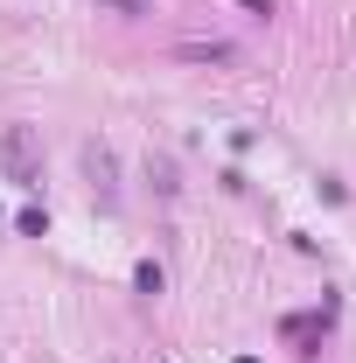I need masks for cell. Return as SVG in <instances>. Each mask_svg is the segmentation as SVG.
<instances>
[{"mask_svg":"<svg viewBox=\"0 0 356 363\" xmlns=\"http://www.w3.org/2000/svg\"><path fill=\"white\" fill-rule=\"evenodd\" d=\"M238 7H245V14H259V21L272 14V0H238Z\"/></svg>","mask_w":356,"mask_h":363,"instance_id":"cell-5","label":"cell"},{"mask_svg":"<svg viewBox=\"0 0 356 363\" xmlns=\"http://www.w3.org/2000/svg\"><path fill=\"white\" fill-rule=\"evenodd\" d=\"M175 56H182V63H230L238 49H230V43H182Z\"/></svg>","mask_w":356,"mask_h":363,"instance_id":"cell-2","label":"cell"},{"mask_svg":"<svg viewBox=\"0 0 356 363\" xmlns=\"http://www.w3.org/2000/svg\"><path fill=\"white\" fill-rule=\"evenodd\" d=\"M98 7H112V14H126V21H133V14H154L147 0H98Z\"/></svg>","mask_w":356,"mask_h":363,"instance_id":"cell-4","label":"cell"},{"mask_svg":"<svg viewBox=\"0 0 356 363\" xmlns=\"http://www.w3.org/2000/svg\"><path fill=\"white\" fill-rule=\"evenodd\" d=\"M0 168L14 189H35L43 182V154H35V133L28 126H0Z\"/></svg>","mask_w":356,"mask_h":363,"instance_id":"cell-1","label":"cell"},{"mask_svg":"<svg viewBox=\"0 0 356 363\" xmlns=\"http://www.w3.org/2000/svg\"><path fill=\"white\" fill-rule=\"evenodd\" d=\"M133 286H140V294H147V301H154V294H161V266H154V259H140V272H133Z\"/></svg>","mask_w":356,"mask_h":363,"instance_id":"cell-3","label":"cell"}]
</instances>
